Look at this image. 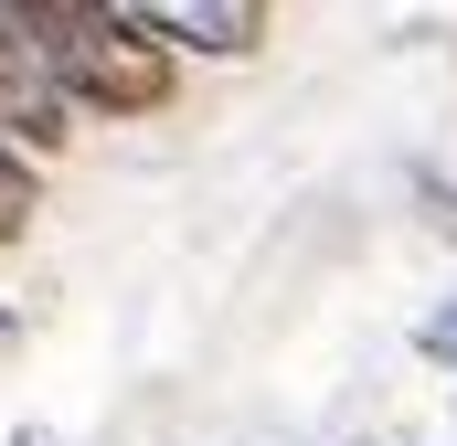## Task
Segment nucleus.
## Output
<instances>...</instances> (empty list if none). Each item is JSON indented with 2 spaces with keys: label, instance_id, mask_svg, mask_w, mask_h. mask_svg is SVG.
I'll list each match as a JSON object with an SVG mask.
<instances>
[{
  "label": "nucleus",
  "instance_id": "nucleus-3",
  "mask_svg": "<svg viewBox=\"0 0 457 446\" xmlns=\"http://www.w3.org/2000/svg\"><path fill=\"white\" fill-rule=\"evenodd\" d=\"M32 213H43V170H32V160H21V149L0 138V255H11L21 234H32Z\"/></svg>",
  "mask_w": 457,
  "mask_h": 446
},
{
  "label": "nucleus",
  "instance_id": "nucleus-5",
  "mask_svg": "<svg viewBox=\"0 0 457 446\" xmlns=\"http://www.w3.org/2000/svg\"><path fill=\"white\" fill-rule=\"evenodd\" d=\"M11 446H54V436H43V425H21V436H11Z\"/></svg>",
  "mask_w": 457,
  "mask_h": 446
},
{
  "label": "nucleus",
  "instance_id": "nucleus-1",
  "mask_svg": "<svg viewBox=\"0 0 457 446\" xmlns=\"http://www.w3.org/2000/svg\"><path fill=\"white\" fill-rule=\"evenodd\" d=\"M21 32L75 117H160L181 96V54L117 0H21Z\"/></svg>",
  "mask_w": 457,
  "mask_h": 446
},
{
  "label": "nucleus",
  "instance_id": "nucleus-2",
  "mask_svg": "<svg viewBox=\"0 0 457 446\" xmlns=\"http://www.w3.org/2000/svg\"><path fill=\"white\" fill-rule=\"evenodd\" d=\"M170 54H213V64H245V54H266V0H149L138 11Z\"/></svg>",
  "mask_w": 457,
  "mask_h": 446
},
{
  "label": "nucleus",
  "instance_id": "nucleus-4",
  "mask_svg": "<svg viewBox=\"0 0 457 446\" xmlns=\"http://www.w3.org/2000/svg\"><path fill=\"white\" fill-rule=\"evenodd\" d=\"M415 351H426V361H447V372H457V298L436 309V319H426V330H415Z\"/></svg>",
  "mask_w": 457,
  "mask_h": 446
}]
</instances>
